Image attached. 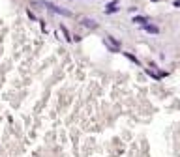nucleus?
I'll return each mask as SVG.
<instances>
[{
	"label": "nucleus",
	"instance_id": "1",
	"mask_svg": "<svg viewBox=\"0 0 180 157\" xmlns=\"http://www.w3.org/2000/svg\"><path fill=\"white\" fill-rule=\"evenodd\" d=\"M36 4H40V6H43V8L51 9V11H54V13H60V15H66V17H69V15H71V11H68V9H62V8H58V6H54V4H51V2H43V0H40V2H36Z\"/></svg>",
	"mask_w": 180,
	"mask_h": 157
},
{
	"label": "nucleus",
	"instance_id": "2",
	"mask_svg": "<svg viewBox=\"0 0 180 157\" xmlns=\"http://www.w3.org/2000/svg\"><path fill=\"white\" fill-rule=\"evenodd\" d=\"M143 28L146 32H150V34H158V32H159V28L158 26H154V24H148V22H146V24H143Z\"/></svg>",
	"mask_w": 180,
	"mask_h": 157
},
{
	"label": "nucleus",
	"instance_id": "3",
	"mask_svg": "<svg viewBox=\"0 0 180 157\" xmlns=\"http://www.w3.org/2000/svg\"><path fill=\"white\" fill-rule=\"evenodd\" d=\"M83 24H85L86 28H96V26H98V24H96L92 19H83Z\"/></svg>",
	"mask_w": 180,
	"mask_h": 157
},
{
	"label": "nucleus",
	"instance_id": "4",
	"mask_svg": "<svg viewBox=\"0 0 180 157\" xmlns=\"http://www.w3.org/2000/svg\"><path fill=\"white\" fill-rule=\"evenodd\" d=\"M116 4H107L105 6V13H113V11H116Z\"/></svg>",
	"mask_w": 180,
	"mask_h": 157
},
{
	"label": "nucleus",
	"instance_id": "5",
	"mask_svg": "<svg viewBox=\"0 0 180 157\" xmlns=\"http://www.w3.org/2000/svg\"><path fill=\"white\" fill-rule=\"evenodd\" d=\"M60 30H62V34H64V39H66V41H71V36H69V32H68L66 26H60Z\"/></svg>",
	"mask_w": 180,
	"mask_h": 157
},
{
	"label": "nucleus",
	"instance_id": "6",
	"mask_svg": "<svg viewBox=\"0 0 180 157\" xmlns=\"http://www.w3.org/2000/svg\"><path fill=\"white\" fill-rule=\"evenodd\" d=\"M133 22H139V24H146V22H148V19H146V17H135V19H133Z\"/></svg>",
	"mask_w": 180,
	"mask_h": 157
},
{
	"label": "nucleus",
	"instance_id": "7",
	"mask_svg": "<svg viewBox=\"0 0 180 157\" xmlns=\"http://www.w3.org/2000/svg\"><path fill=\"white\" fill-rule=\"evenodd\" d=\"M124 56H126V58H130L131 62H135V64H139V60L135 58V56H131V54H128V53H124Z\"/></svg>",
	"mask_w": 180,
	"mask_h": 157
},
{
	"label": "nucleus",
	"instance_id": "8",
	"mask_svg": "<svg viewBox=\"0 0 180 157\" xmlns=\"http://www.w3.org/2000/svg\"><path fill=\"white\" fill-rule=\"evenodd\" d=\"M173 6H176V8H180V0H175V2H173Z\"/></svg>",
	"mask_w": 180,
	"mask_h": 157
},
{
	"label": "nucleus",
	"instance_id": "9",
	"mask_svg": "<svg viewBox=\"0 0 180 157\" xmlns=\"http://www.w3.org/2000/svg\"><path fill=\"white\" fill-rule=\"evenodd\" d=\"M152 2H159V0H152Z\"/></svg>",
	"mask_w": 180,
	"mask_h": 157
}]
</instances>
